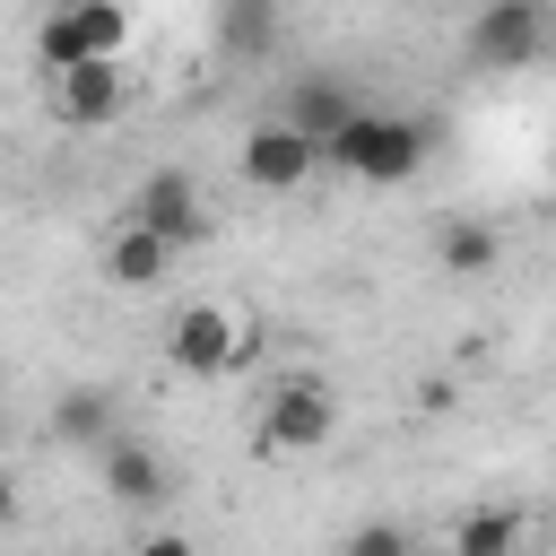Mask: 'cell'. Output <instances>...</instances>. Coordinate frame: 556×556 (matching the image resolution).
<instances>
[{"instance_id":"obj_1","label":"cell","mask_w":556,"mask_h":556,"mask_svg":"<svg viewBox=\"0 0 556 556\" xmlns=\"http://www.w3.org/2000/svg\"><path fill=\"white\" fill-rule=\"evenodd\" d=\"M426 156H434V122L382 104H348V122L321 139V165H339L348 182H408Z\"/></svg>"},{"instance_id":"obj_2","label":"cell","mask_w":556,"mask_h":556,"mask_svg":"<svg viewBox=\"0 0 556 556\" xmlns=\"http://www.w3.org/2000/svg\"><path fill=\"white\" fill-rule=\"evenodd\" d=\"M130 43H139L130 0H52V17L35 26V61H43V70H70V61H122Z\"/></svg>"},{"instance_id":"obj_3","label":"cell","mask_w":556,"mask_h":556,"mask_svg":"<svg viewBox=\"0 0 556 556\" xmlns=\"http://www.w3.org/2000/svg\"><path fill=\"white\" fill-rule=\"evenodd\" d=\"M252 321L243 313H226V304H182L174 321H165V365L174 374H191V382H217V374H243L252 365Z\"/></svg>"},{"instance_id":"obj_4","label":"cell","mask_w":556,"mask_h":556,"mask_svg":"<svg viewBox=\"0 0 556 556\" xmlns=\"http://www.w3.org/2000/svg\"><path fill=\"white\" fill-rule=\"evenodd\" d=\"M339 434V391L321 382V374H278L269 391H261V426H252V443L278 460V452H321Z\"/></svg>"},{"instance_id":"obj_5","label":"cell","mask_w":556,"mask_h":556,"mask_svg":"<svg viewBox=\"0 0 556 556\" xmlns=\"http://www.w3.org/2000/svg\"><path fill=\"white\" fill-rule=\"evenodd\" d=\"M130 217H139L148 235H165L174 252L208 243V226H217V208H208V191H200V174H191V165H156V174H139Z\"/></svg>"},{"instance_id":"obj_6","label":"cell","mask_w":556,"mask_h":556,"mask_svg":"<svg viewBox=\"0 0 556 556\" xmlns=\"http://www.w3.org/2000/svg\"><path fill=\"white\" fill-rule=\"evenodd\" d=\"M130 104V70L122 61H70V70H43V113L61 130H104L122 122Z\"/></svg>"},{"instance_id":"obj_7","label":"cell","mask_w":556,"mask_h":556,"mask_svg":"<svg viewBox=\"0 0 556 556\" xmlns=\"http://www.w3.org/2000/svg\"><path fill=\"white\" fill-rule=\"evenodd\" d=\"M235 165H243V182H252V191H278V200H287V191H304V182L321 174V148H313L295 122H278V113H269V122H252V130H243V156H235Z\"/></svg>"},{"instance_id":"obj_8","label":"cell","mask_w":556,"mask_h":556,"mask_svg":"<svg viewBox=\"0 0 556 556\" xmlns=\"http://www.w3.org/2000/svg\"><path fill=\"white\" fill-rule=\"evenodd\" d=\"M469 52H478L486 70H530V61L547 52V9H539V0H486V9L469 17Z\"/></svg>"},{"instance_id":"obj_9","label":"cell","mask_w":556,"mask_h":556,"mask_svg":"<svg viewBox=\"0 0 556 556\" xmlns=\"http://www.w3.org/2000/svg\"><path fill=\"white\" fill-rule=\"evenodd\" d=\"M96 452H104V460H96V478H104V495H113L122 513H148V504H165V460H156L139 434H104Z\"/></svg>"},{"instance_id":"obj_10","label":"cell","mask_w":556,"mask_h":556,"mask_svg":"<svg viewBox=\"0 0 556 556\" xmlns=\"http://www.w3.org/2000/svg\"><path fill=\"white\" fill-rule=\"evenodd\" d=\"M348 104H356V87H348V78H330V70H304V78L287 87L278 122H295V130H304V139L321 148V139H330V130L348 122Z\"/></svg>"},{"instance_id":"obj_11","label":"cell","mask_w":556,"mask_h":556,"mask_svg":"<svg viewBox=\"0 0 556 556\" xmlns=\"http://www.w3.org/2000/svg\"><path fill=\"white\" fill-rule=\"evenodd\" d=\"M165 269H174V243H165V235H148L139 217H122V235L104 243V278H113V287H130V295H148V287H165Z\"/></svg>"},{"instance_id":"obj_12","label":"cell","mask_w":556,"mask_h":556,"mask_svg":"<svg viewBox=\"0 0 556 556\" xmlns=\"http://www.w3.org/2000/svg\"><path fill=\"white\" fill-rule=\"evenodd\" d=\"M217 43L235 61H269L278 52V0H217Z\"/></svg>"},{"instance_id":"obj_13","label":"cell","mask_w":556,"mask_h":556,"mask_svg":"<svg viewBox=\"0 0 556 556\" xmlns=\"http://www.w3.org/2000/svg\"><path fill=\"white\" fill-rule=\"evenodd\" d=\"M434 252H443V278H486V269L504 261V235H495L486 217H452Z\"/></svg>"},{"instance_id":"obj_14","label":"cell","mask_w":556,"mask_h":556,"mask_svg":"<svg viewBox=\"0 0 556 556\" xmlns=\"http://www.w3.org/2000/svg\"><path fill=\"white\" fill-rule=\"evenodd\" d=\"M104 434H113V391L78 382L52 400V443H104Z\"/></svg>"},{"instance_id":"obj_15","label":"cell","mask_w":556,"mask_h":556,"mask_svg":"<svg viewBox=\"0 0 556 556\" xmlns=\"http://www.w3.org/2000/svg\"><path fill=\"white\" fill-rule=\"evenodd\" d=\"M521 547V513H469L452 530V556H513Z\"/></svg>"},{"instance_id":"obj_16","label":"cell","mask_w":556,"mask_h":556,"mask_svg":"<svg viewBox=\"0 0 556 556\" xmlns=\"http://www.w3.org/2000/svg\"><path fill=\"white\" fill-rule=\"evenodd\" d=\"M348 556H408V530L400 521H365V530H348Z\"/></svg>"},{"instance_id":"obj_17","label":"cell","mask_w":556,"mask_h":556,"mask_svg":"<svg viewBox=\"0 0 556 556\" xmlns=\"http://www.w3.org/2000/svg\"><path fill=\"white\" fill-rule=\"evenodd\" d=\"M9 521H17V486L0 478V530H9Z\"/></svg>"}]
</instances>
